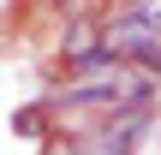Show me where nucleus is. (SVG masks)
<instances>
[{
    "mask_svg": "<svg viewBox=\"0 0 161 155\" xmlns=\"http://www.w3.org/2000/svg\"><path fill=\"white\" fill-rule=\"evenodd\" d=\"M90 6H108V0H78V12H90Z\"/></svg>",
    "mask_w": 161,
    "mask_h": 155,
    "instance_id": "nucleus-5",
    "label": "nucleus"
},
{
    "mask_svg": "<svg viewBox=\"0 0 161 155\" xmlns=\"http://www.w3.org/2000/svg\"><path fill=\"white\" fill-rule=\"evenodd\" d=\"M60 60H66V72L102 66V60H108V54H102V24H96V18H72V30L60 36Z\"/></svg>",
    "mask_w": 161,
    "mask_h": 155,
    "instance_id": "nucleus-1",
    "label": "nucleus"
},
{
    "mask_svg": "<svg viewBox=\"0 0 161 155\" xmlns=\"http://www.w3.org/2000/svg\"><path fill=\"white\" fill-rule=\"evenodd\" d=\"M72 155H131V143H125V137H114V131L102 125V131H84V137H72Z\"/></svg>",
    "mask_w": 161,
    "mask_h": 155,
    "instance_id": "nucleus-2",
    "label": "nucleus"
},
{
    "mask_svg": "<svg viewBox=\"0 0 161 155\" xmlns=\"http://www.w3.org/2000/svg\"><path fill=\"white\" fill-rule=\"evenodd\" d=\"M125 18H137V24L161 30V0H125Z\"/></svg>",
    "mask_w": 161,
    "mask_h": 155,
    "instance_id": "nucleus-3",
    "label": "nucleus"
},
{
    "mask_svg": "<svg viewBox=\"0 0 161 155\" xmlns=\"http://www.w3.org/2000/svg\"><path fill=\"white\" fill-rule=\"evenodd\" d=\"M42 125H48V113H42V108H24V113H12V131H24V137H42Z\"/></svg>",
    "mask_w": 161,
    "mask_h": 155,
    "instance_id": "nucleus-4",
    "label": "nucleus"
}]
</instances>
